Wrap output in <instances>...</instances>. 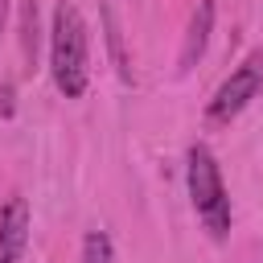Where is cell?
Returning <instances> with one entry per match:
<instances>
[{
  "mask_svg": "<svg viewBox=\"0 0 263 263\" xmlns=\"http://www.w3.org/2000/svg\"><path fill=\"white\" fill-rule=\"evenodd\" d=\"M49 74L66 99H82L90 82V33L82 12L62 0L49 21Z\"/></svg>",
  "mask_w": 263,
  "mask_h": 263,
  "instance_id": "obj_1",
  "label": "cell"
},
{
  "mask_svg": "<svg viewBox=\"0 0 263 263\" xmlns=\"http://www.w3.org/2000/svg\"><path fill=\"white\" fill-rule=\"evenodd\" d=\"M185 181H189V197H193V210H197L201 226L210 230L214 242H222L230 234V193H226L218 156L205 144H193L185 152Z\"/></svg>",
  "mask_w": 263,
  "mask_h": 263,
  "instance_id": "obj_2",
  "label": "cell"
},
{
  "mask_svg": "<svg viewBox=\"0 0 263 263\" xmlns=\"http://www.w3.org/2000/svg\"><path fill=\"white\" fill-rule=\"evenodd\" d=\"M259 86H263V45L251 49V53L222 78V86H218L214 99L205 103V119H210V123H230V119L242 115V107L259 95Z\"/></svg>",
  "mask_w": 263,
  "mask_h": 263,
  "instance_id": "obj_3",
  "label": "cell"
},
{
  "mask_svg": "<svg viewBox=\"0 0 263 263\" xmlns=\"http://www.w3.org/2000/svg\"><path fill=\"white\" fill-rule=\"evenodd\" d=\"M29 201L25 197H8L0 205V263H21L25 247H29Z\"/></svg>",
  "mask_w": 263,
  "mask_h": 263,
  "instance_id": "obj_4",
  "label": "cell"
},
{
  "mask_svg": "<svg viewBox=\"0 0 263 263\" xmlns=\"http://www.w3.org/2000/svg\"><path fill=\"white\" fill-rule=\"evenodd\" d=\"M210 33H214V0H197V8L189 12L185 37H181V53H177V70H181V74H189V70L205 58Z\"/></svg>",
  "mask_w": 263,
  "mask_h": 263,
  "instance_id": "obj_5",
  "label": "cell"
},
{
  "mask_svg": "<svg viewBox=\"0 0 263 263\" xmlns=\"http://www.w3.org/2000/svg\"><path fill=\"white\" fill-rule=\"evenodd\" d=\"M78 263H115V247H111V238H107V230H86V238H82V255H78Z\"/></svg>",
  "mask_w": 263,
  "mask_h": 263,
  "instance_id": "obj_6",
  "label": "cell"
},
{
  "mask_svg": "<svg viewBox=\"0 0 263 263\" xmlns=\"http://www.w3.org/2000/svg\"><path fill=\"white\" fill-rule=\"evenodd\" d=\"M21 45H25V58H37V4L33 0H25V8H21Z\"/></svg>",
  "mask_w": 263,
  "mask_h": 263,
  "instance_id": "obj_7",
  "label": "cell"
},
{
  "mask_svg": "<svg viewBox=\"0 0 263 263\" xmlns=\"http://www.w3.org/2000/svg\"><path fill=\"white\" fill-rule=\"evenodd\" d=\"M107 41H111V49H115V62H119V74L127 78V62H123V49H119V25H115V16L107 12Z\"/></svg>",
  "mask_w": 263,
  "mask_h": 263,
  "instance_id": "obj_8",
  "label": "cell"
},
{
  "mask_svg": "<svg viewBox=\"0 0 263 263\" xmlns=\"http://www.w3.org/2000/svg\"><path fill=\"white\" fill-rule=\"evenodd\" d=\"M4 21H8V0H0V33H4Z\"/></svg>",
  "mask_w": 263,
  "mask_h": 263,
  "instance_id": "obj_9",
  "label": "cell"
}]
</instances>
